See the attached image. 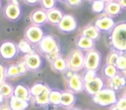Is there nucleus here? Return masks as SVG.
<instances>
[{
	"label": "nucleus",
	"instance_id": "nucleus-44",
	"mask_svg": "<svg viewBox=\"0 0 126 110\" xmlns=\"http://www.w3.org/2000/svg\"><path fill=\"white\" fill-rule=\"evenodd\" d=\"M109 110H121V109H119L115 104L114 105H112V106H110V108H109Z\"/></svg>",
	"mask_w": 126,
	"mask_h": 110
},
{
	"label": "nucleus",
	"instance_id": "nucleus-7",
	"mask_svg": "<svg viewBox=\"0 0 126 110\" xmlns=\"http://www.w3.org/2000/svg\"><path fill=\"white\" fill-rule=\"evenodd\" d=\"M43 36H44V32H43V29L41 28V27L34 26V25L29 26L25 29V32H24V38L35 46L42 39Z\"/></svg>",
	"mask_w": 126,
	"mask_h": 110
},
{
	"label": "nucleus",
	"instance_id": "nucleus-10",
	"mask_svg": "<svg viewBox=\"0 0 126 110\" xmlns=\"http://www.w3.org/2000/svg\"><path fill=\"white\" fill-rule=\"evenodd\" d=\"M23 61L25 62L28 70L32 71V72H35V71L39 70L42 66V58H41L40 54H38V52H35V51H33L30 54L24 55Z\"/></svg>",
	"mask_w": 126,
	"mask_h": 110
},
{
	"label": "nucleus",
	"instance_id": "nucleus-28",
	"mask_svg": "<svg viewBox=\"0 0 126 110\" xmlns=\"http://www.w3.org/2000/svg\"><path fill=\"white\" fill-rule=\"evenodd\" d=\"M46 86H47V84H45V83H43V82H34V83L30 87V93H31V95H32V98H33V97L37 96L39 93H41V92L46 88Z\"/></svg>",
	"mask_w": 126,
	"mask_h": 110
},
{
	"label": "nucleus",
	"instance_id": "nucleus-13",
	"mask_svg": "<svg viewBox=\"0 0 126 110\" xmlns=\"http://www.w3.org/2000/svg\"><path fill=\"white\" fill-rule=\"evenodd\" d=\"M103 87H104V82L100 77H95L93 81L89 82H84V90L92 96L95 95Z\"/></svg>",
	"mask_w": 126,
	"mask_h": 110
},
{
	"label": "nucleus",
	"instance_id": "nucleus-27",
	"mask_svg": "<svg viewBox=\"0 0 126 110\" xmlns=\"http://www.w3.org/2000/svg\"><path fill=\"white\" fill-rule=\"evenodd\" d=\"M61 93H62V91H59L57 89H51L50 93H49V104H51L53 106H60Z\"/></svg>",
	"mask_w": 126,
	"mask_h": 110
},
{
	"label": "nucleus",
	"instance_id": "nucleus-51",
	"mask_svg": "<svg viewBox=\"0 0 126 110\" xmlns=\"http://www.w3.org/2000/svg\"><path fill=\"white\" fill-rule=\"evenodd\" d=\"M60 1H61V2H64V3H65V1H66V0H60Z\"/></svg>",
	"mask_w": 126,
	"mask_h": 110
},
{
	"label": "nucleus",
	"instance_id": "nucleus-21",
	"mask_svg": "<svg viewBox=\"0 0 126 110\" xmlns=\"http://www.w3.org/2000/svg\"><path fill=\"white\" fill-rule=\"evenodd\" d=\"M50 90H51V88L47 85L46 88L41 93H39L37 96L32 98L33 103L36 106H41V107L47 106L49 104V93H50Z\"/></svg>",
	"mask_w": 126,
	"mask_h": 110
},
{
	"label": "nucleus",
	"instance_id": "nucleus-47",
	"mask_svg": "<svg viewBox=\"0 0 126 110\" xmlns=\"http://www.w3.org/2000/svg\"><path fill=\"white\" fill-rule=\"evenodd\" d=\"M102 2H104V3H108V2H110V1H112V0H101Z\"/></svg>",
	"mask_w": 126,
	"mask_h": 110
},
{
	"label": "nucleus",
	"instance_id": "nucleus-46",
	"mask_svg": "<svg viewBox=\"0 0 126 110\" xmlns=\"http://www.w3.org/2000/svg\"><path fill=\"white\" fill-rule=\"evenodd\" d=\"M9 2H11V3H19V0H9Z\"/></svg>",
	"mask_w": 126,
	"mask_h": 110
},
{
	"label": "nucleus",
	"instance_id": "nucleus-45",
	"mask_svg": "<svg viewBox=\"0 0 126 110\" xmlns=\"http://www.w3.org/2000/svg\"><path fill=\"white\" fill-rule=\"evenodd\" d=\"M4 99H5V98H4V97H3V95L0 93V105L4 103Z\"/></svg>",
	"mask_w": 126,
	"mask_h": 110
},
{
	"label": "nucleus",
	"instance_id": "nucleus-19",
	"mask_svg": "<svg viewBox=\"0 0 126 110\" xmlns=\"http://www.w3.org/2000/svg\"><path fill=\"white\" fill-rule=\"evenodd\" d=\"M76 48L82 50V51H89L91 49H94V45H95V41L93 40V39H90L88 37H85V36H82L80 35L77 40H76Z\"/></svg>",
	"mask_w": 126,
	"mask_h": 110
},
{
	"label": "nucleus",
	"instance_id": "nucleus-18",
	"mask_svg": "<svg viewBox=\"0 0 126 110\" xmlns=\"http://www.w3.org/2000/svg\"><path fill=\"white\" fill-rule=\"evenodd\" d=\"M13 95L20 98V99H23V100H26V101H29L32 99V95L30 93V88L22 83H19L17 85L14 86V92H13Z\"/></svg>",
	"mask_w": 126,
	"mask_h": 110
},
{
	"label": "nucleus",
	"instance_id": "nucleus-52",
	"mask_svg": "<svg viewBox=\"0 0 126 110\" xmlns=\"http://www.w3.org/2000/svg\"><path fill=\"white\" fill-rule=\"evenodd\" d=\"M87 1H91V2H92V1H94V0H87Z\"/></svg>",
	"mask_w": 126,
	"mask_h": 110
},
{
	"label": "nucleus",
	"instance_id": "nucleus-50",
	"mask_svg": "<svg viewBox=\"0 0 126 110\" xmlns=\"http://www.w3.org/2000/svg\"><path fill=\"white\" fill-rule=\"evenodd\" d=\"M2 7V0H0V8Z\"/></svg>",
	"mask_w": 126,
	"mask_h": 110
},
{
	"label": "nucleus",
	"instance_id": "nucleus-30",
	"mask_svg": "<svg viewBox=\"0 0 126 110\" xmlns=\"http://www.w3.org/2000/svg\"><path fill=\"white\" fill-rule=\"evenodd\" d=\"M104 9H105V3L102 2L101 0H94V1H92L91 10H92L93 13L100 15V14L104 13Z\"/></svg>",
	"mask_w": 126,
	"mask_h": 110
},
{
	"label": "nucleus",
	"instance_id": "nucleus-11",
	"mask_svg": "<svg viewBox=\"0 0 126 110\" xmlns=\"http://www.w3.org/2000/svg\"><path fill=\"white\" fill-rule=\"evenodd\" d=\"M66 84L68 90L73 93H80L84 91V82L82 76L78 73H73L69 78H66Z\"/></svg>",
	"mask_w": 126,
	"mask_h": 110
},
{
	"label": "nucleus",
	"instance_id": "nucleus-4",
	"mask_svg": "<svg viewBox=\"0 0 126 110\" xmlns=\"http://www.w3.org/2000/svg\"><path fill=\"white\" fill-rule=\"evenodd\" d=\"M59 47H60V43L58 39L52 34H44L42 39L36 45L37 52L43 56L50 54Z\"/></svg>",
	"mask_w": 126,
	"mask_h": 110
},
{
	"label": "nucleus",
	"instance_id": "nucleus-14",
	"mask_svg": "<svg viewBox=\"0 0 126 110\" xmlns=\"http://www.w3.org/2000/svg\"><path fill=\"white\" fill-rule=\"evenodd\" d=\"M30 21L32 25L41 27L47 22V16H46V11L43 10L42 8L40 9H35L32 11L30 15Z\"/></svg>",
	"mask_w": 126,
	"mask_h": 110
},
{
	"label": "nucleus",
	"instance_id": "nucleus-16",
	"mask_svg": "<svg viewBox=\"0 0 126 110\" xmlns=\"http://www.w3.org/2000/svg\"><path fill=\"white\" fill-rule=\"evenodd\" d=\"M107 85L108 88H111L116 91L126 85V78L122 74L118 73L115 77L111 79H107Z\"/></svg>",
	"mask_w": 126,
	"mask_h": 110
},
{
	"label": "nucleus",
	"instance_id": "nucleus-40",
	"mask_svg": "<svg viewBox=\"0 0 126 110\" xmlns=\"http://www.w3.org/2000/svg\"><path fill=\"white\" fill-rule=\"evenodd\" d=\"M65 3L71 7H77L82 3V0H66Z\"/></svg>",
	"mask_w": 126,
	"mask_h": 110
},
{
	"label": "nucleus",
	"instance_id": "nucleus-29",
	"mask_svg": "<svg viewBox=\"0 0 126 110\" xmlns=\"http://www.w3.org/2000/svg\"><path fill=\"white\" fill-rule=\"evenodd\" d=\"M21 76L20 70L17 64H11L6 67V78L8 79H15Z\"/></svg>",
	"mask_w": 126,
	"mask_h": 110
},
{
	"label": "nucleus",
	"instance_id": "nucleus-12",
	"mask_svg": "<svg viewBox=\"0 0 126 110\" xmlns=\"http://www.w3.org/2000/svg\"><path fill=\"white\" fill-rule=\"evenodd\" d=\"M94 26L97 28V29L100 32L101 31L102 32H110L115 26V22H114L113 18L107 16L105 13H102L95 20Z\"/></svg>",
	"mask_w": 126,
	"mask_h": 110
},
{
	"label": "nucleus",
	"instance_id": "nucleus-9",
	"mask_svg": "<svg viewBox=\"0 0 126 110\" xmlns=\"http://www.w3.org/2000/svg\"><path fill=\"white\" fill-rule=\"evenodd\" d=\"M3 16L6 20L10 22H17L22 17V8L19 3H11L9 2L3 10Z\"/></svg>",
	"mask_w": 126,
	"mask_h": 110
},
{
	"label": "nucleus",
	"instance_id": "nucleus-35",
	"mask_svg": "<svg viewBox=\"0 0 126 110\" xmlns=\"http://www.w3.org/2000/svg\"><path fill=\"white\" fill-rule=\"evenodd\" d=\"M39 4L43 10L48 11L55 7L56 0H39Z\"/></svg>",
	"mask_w": 126,
	"mask_h": 110
},
{
	"label": "nucleus",
	"instance_id": "nucleus-31",
	"mask_svg": "<svg viewBox=\"0 0 126 110\" xmlns=\"http://www.w3.org/2000/svg\"><path fill=\"white\" fill-rule=\"evenodd\" d=\"M118 74V70L114 65H108L105 64V66L102 69V75L106 78V79H111L113 77H115Z\"/></svg>",
	"mask_w": 126,
	"mask_h": 110
},
{
	"label": "nucleus",
	"instance_id": "nucleus-22",
	"mask_svg": "<svg viewBox=\"0 0 126 110\" xmlns=\"http://www.w3.org/2000/svg\"><path fill=\"white\" fill-rule=\"evenodd\" d=\"M76 102V96L75 93L69 91V90H65L62 91L61 93V104L60 106L64 107V108H71L74 106Z\"/></svg>",
	"mask_w": 126,
	"mask_h": 110
},
{
	"label": "nucleus",
	"instance_id": "nucleus-2",
	"mask_svg": "<svg viewBox=\"0 0 126 110\" xmlns=\"http://www.w3.org/2000/svg\"><path fill=\"white\" fill-rule=\"evenodd\" d=\"M66 61L68 70L74 73H78L85 68V54L78 48L72 49L70 51L68 57L66 58Z\"/></svg>",
	"mask_w": 126,
	"mask_h": 110
},
{
	"label": "nucleus",
	"instance_id": "nucleus-32",
	"mask_svg": "<svg viewBox=\"0 0 126 110\" xmlns=\"http://www.w3.org/2000/svg\"><path fill=\"white\" fill-rule=\"evenodd\" d=\"M115 67L117 68L118 71H121V72L126 70V54L125 53L119 54L115 63Z\"/></svg>",
	"mask_w": 126,
	"mask_h": 110
},
{
	"label": "nucleus",
	"instance_id": "nucleus-41",
	"mask_svg": "<svg viewBox=\"0 0 126 110\" xmlns=\"http://www.w3.org/2000/svg\"><path fill=\"white\" fill-rule=\"evenodd\" d=\"M23 1H24V3L31 5V6H33V5H36L37 3H39V0H23Z\"/></svg>",
	"mask_w": 126,
	"mask_h": 110
},
{
	"label": "nucleus",
	"instance_id": "nucleus-39",
	"mask_svg": "<svg viewBox=\"0 0 126 110\" xmlns=\"http://www.w3.org/2000/svg\"><path fill=\"white\" fill-rule=\"evenodd\" d=\"M6 67L0 62V83L6 82Z\"/></svg>",
	"mask_w": 126,
	"mask_h": 110
},
{
	"label": "nucleus",
	"instance_id": "nucleus-20",
	"mask_svg": "<svg viewBox=\"0 0 126 110\" xmlns=\"http://www.w3.org/2000/svg\"><path fill=\"white\" fill-rule=\"evenodd\" d=\"M122 11V7L120 6V4L118 3V1L112 0L108 3H105V9H104V13L111 17L114 18L116 16H118Z\"/></svg>",
	"mask_w": 126,
	"mask_h": 110
},
{
	"label": "nucleus",
	"instance_id": "nucleus-43",
	"mask_svg": "<svg viewBox=\"0 0 126 110\" xmlns=\"http://www.w3.org/2000/svg\"><path fill=\"white\" fill-rule=\"evenodd\" d=\"M117 1L122 7V9H126V0H117Z\"/></svg>",
	"mask_w": 126,
	"mask_h": 110
},
{
	"label": "nucleus",
	"instance_id": "nucleus-17",
	"mask_svg": "<svg viewBox=\"0 0 126 110\" xmlns=\"http://www.w3.org/2000/svg\"><path fill=\"white\" fill-rule=\"evenodd\" d=\"M46 16H47V23L53 26H57L60 21L62 20L64 13L59 9V8H52L48 11H46Z\"/></svg>",
	"mask_w": 126,
	"mask_h": 110
},
{
	"label": "nucleus",
	"instance_id": "nucleus-25",
	"mask_svg": "<svg viewBox=\"0 0 126 110\" xmlns=\"http://www.w3.org/2000/svg\"><path fill=\"white\" fill-rule=\"evenodd\" d=\"M17 45H18L19 52L22 53V54H24V55H26V54H30V53H32V52L34 51V49H33V45H32L31 42H29L27 39H25V38L21 39Z\"/></svg>",
	"mask_w": 126,
	"mask_h": 110
},
{
	"label": "nucleus",
	"instance_id": "nucleus-6",
	"mask_svg": "<svg viewBox=\"0 0 126 110\" xmlns=\"http://www.w3.org/2000/svg\"><path fill=\"white\" fill-rule=\"evenodd\" d=\"M101 64V55L95 48L87 51L85 54V69L97 71Z\"/></svg>",
	"mask_w": 126,
	"mask_h": 110
},
{
	"label": "nucleus",
	"instance_id": "nucleus-49",
	"mask_svg": "<svg viewBox=\"0 0 126 110\" xmlns=\"http://www.w3.org/2000/svg\"><path fill=\"white\" fill-rule=\"evenodd\" d=\"M69 110H81L80 108H71V109H69Z\"/></svg>",
	"mask_w": 126,
	"mask_h": 110
},
{
	"label": "nucleus",
	"instance_id": "nucleus-42",
	"mask_svg": "<svg viewBox=\"0 0 126 110\" xmlns=\"http://www.w3.org/2000/svg\"><path fill=\"white\" fill-rule=\"evenodd\" d=\"M0 110H12L9 106V103H3L0 105Z\"/></svg>",
	"mask_w": 126,
	"mask_h": 110
},
{
	"label": "nucleus",
	"instance_id": "nucleus-48",
	"mask_svg": "<svg viewBox=\"0 0 126 110\" xmlns=\"http://www.w3.org/2000/svg\"><path fill=\"white\" fill-rule=\"evenodd\" d=\"M122 96H123V97H125V98H126V89H125V90H124V92H123V94H122Z\"/></svg>",
	"mask_w": 126,
	"mask_h": 110
},
{
	"label": "nucleus",
	"instance_id": "nucleus-5",
	"mask_svg": "<svg viewBox=\"0 0 126 110\" xmlns=\"http://www.w3.org/2000/svg\"><path fill=\"white\" fill-rule=\"evenodd\" d=\"M19 54L18 45L11 40H5L0 43V58L6 61L15 59Z\"/></svg>",
	"mask_w": 126,
	"mask_h": 110
},
{
	"label": "nucleus",
	"instance_id": "nucleus-15",
	"mask_svg": "<svg viewBox=\"0 0 126 110\" xmlns=\"http://www.w3.org/2000/svg\"><path fill=\"white\" fill-rule=\"evenodd\" d=\"M100 31L97 29V28L94 26V25H88L86 27H84L82 29H81V32H80V35L82 36H85V37H88L90 39H93L94 41H96L99 37H100Z\"/></svg>",
	"mask_w": 126,
	"mask_h": 110
},
{
	"label": "nucleus",
	"instance_id": "nucleus-1",
	"mask_svg": "<svg viewBox=\"0 0 126 110\" xmlns=\"http://www.w3.org/2000/svg\"><path fill=\"white\" fill-rule=\"evenodd\" d=\"M109 45L120 54L126 53V21L115 24L109 32Z\"/></svg>",
	"mask_w": 126,
	"mask_h": 110
},
{
	"label": "nucleus",
	"instance_id": "nucleus-33",
	"mask_svg": "<svg viewBox=\"0 0 126 110\" xmlns=\"http://www.w3.org/2000/svg\"><path fill=\"white\" fill-rule=\"evenodd\" d=\"M119 54H120V53H119L118 51L112 49V51L107 54L106 59H105V63L108 64V65H114V66H115V63H116V60H117Z\"/></svg>",
	"mask_w": 126,
	"mask_h": 110
},
{
	"label": "nucleus",
	"instance_id": "nucleus-26",
	"mask_svg": "<svg viewBox=\"0 0 126 110\" xmlns=\"http://www.w3.org/2000/svg\"><path fill=\"white\" fill-rule=\"evenodd\" d=\"M13 92H14V86L12 84H10L7 82L0 83V93L3 95L5 99L10 98L13 95Z\"/></svg>",
	"mask_w": 126,
	"mask_h": 110
},
{
	"label": "nucleus",
	"instance_id": "nucleus-36",
	"mask_svg": "<svg viewBox=\"0 0 126 110\" xmlns=\"http://www.w3.org/2000/svg\"><path fill=\"white\" fill-rule=\"evenodd\" d=\"M60 54H61V48L59 47V48H57L56 50H54L53 52H51L50 54H48V55H46V56H44V57H45V59H46L49 63H52L54 60H56L57 58L60 57Z\"/></svg>",
	"mask_w": 126,
	"mask_h": 110
},
{
	"label": "nucleus",
	"instance_id": "nucleus-38",
	"mask_svg": "<svg viewBox=\"0 0 126 110\" xmlns=\"http://www.w3.org/2000/svg\"><path fill=\"white\" fill-rule=\"evenodd\" d=\"M115 105H116L119 109H121V110H126V98L123 97V96L120 97L119 99H117Z\"/></svg>",
	"mask_w": 126,
	"mask_h": 110
},
{
	"label": "nucleus",
	"instance_id": "nucleus-37",
	"mask_svg": "<svg viewBox=\"0 0 126 110\" xmlns=\"http://www.w3.org/2000/svg\"><path fill=\"white\" fill-rule=\"evenodd\" d=\"M17 66H18V68H19V70H20L21 76H23V75L27 74V72L29 71V70H28V68H27V66H26V64H25V62H24L23 60L19 61V62L17 63Z\"/></svg>",
	"mask_w": 126,
	"mask_h": 110
},
{
	"label": "nucleus",
	"instance_id": "nucleus-3",
	"mask_svg": "<svg viewBox=\"0 0 126 110\" xmlns=\"http://www.w3.org/2000/svg\"><path fill=\"white\" fill-rule=\"evenodd\" d=\"M93 101L99 106H112L117 101L116 91L111 88H102L99 92L93 96Z\"/></svg>",
	"mask_w": 126,
	"mask_h": 110
},
{
	"label": "nucleus",
	"instance_id": "nucleus-23",
	"mask_svg": "<svg viewBox=\"0 0 126 110\" xmlns=\"http://www.w3.org/2000/svg\"><path fill=\"white\" fill-rule=\"evenodd\" d=\"M30 105L29 101L20 99L14 95L9 98V106L12 110H26Z\"/></svg>",
	"mask_w": 126,
	"mask_h": 110
},
{
	"label": "nucleus",
	"instance_id": "nucleus-34",
	"mask_svg": "<svg viewBox=\"0 0 126 110\" xmlns=\"http://www.w3.org/2000/svg\"><path fill=\"white\" fill-rule=\"evenodd\" d=\"M95 77H97L96 71H94V70H87V71L85 72V74L82 76V79H83V82H89L93 81Z\"/></svg>",
	"mask_w": 126,
	"mask_h": 110
},
{
	"label": "nucleus",
	"instance_id": "nucleus-24",
	"mask_svg": "<svg viewBox=\"0 0 126 110\" xmlns=\"http://www.w3.org/2000/svg\"><path fill=\"white\" fill-rule=\"evenodd\" d=\"M50 67L54 72L57 73H65L68 68H67V61L63 57H59L56 60H54L52 63H50Z\"/></svg>",
	"mask_w": 126,
	"mask_h": 110
},
{
	"label": "nucleus",
	"instance_id": "nucleus-8",
	"mask_svg": "<svg viewBox=\"0 0 126 110\" xmlns=\"http://www.w3.org/2000/svg\"><path fill=\"white\" fill-rule=\"evenodd\" d=\"M57 28L62 33L74 32L78 28V23L76 18L71 14H64L62 20L57 25Z\"/></svg>",
	"mask_w": 126,
	"mask_h": 110
}]
</instances>
